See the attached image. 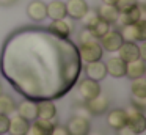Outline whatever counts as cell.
<instances>
[{"label": "cell", "instance_id": "f1b7e54d", "mask_svg": "<svg viewBox=\"0 0 146 135\" xmlns=\"http://www.w3.org/2000/svg\"><path fill=\"white\" fill-rule=\"evenodd\" d=\"M8 126H10V116L0 113V135H3L8 132Z\"/></svg>", "mask_w": 146, "mask_h": 135}, {"label": "cell", "instance_id": "e0dca14e", "mask_svg": "<svg viewBox=\"0 0 146 135\" xmlns=\"http://www.w3.org/2000/svg\"><path fill=\"white\" fill-rule=\"evenodd\" d=\"M146 71V66H145V60L143 58H137L133 61L126 63V75L130 78V80H135L138 77H143Z\"/></svg>", "mask_w": 146, "mask_h": 135}, {"label": "cell", "instance_id": "2e32d148", "mask_svg": "<svg viewBox=\"0 0 146 135\" xmlns=\"http://www.w3.org/2000/svg\"><path fill=\"white\" fill-rule=\"evenodd\" d=\"M29 127H30V121L24 119L22 116H19L17 113L13 116V118H10L8 132H10L11 135H25L27 130H29Z\"/></svg>", "mask_w": 146, "mask_h": 135}, {"label": "cell", "instance_id": "8d00e7d4", "mask_svg": "<svg viewBox=\"0 0 146 135\" xmlns=\"http://www.w3.org/2000/svg\"><path fill=\"white\" fill-rule=\"evenodd\" d=\"M3 93V88H2V83H0V94Z\"/></svg>", "mask_w": 146, "mask_h": 135}, {"label": "cell", "instance_id": "7402d4cb", "mask_svg": "<svg viewBox=\"0 0 146 135\" xmlns=\"http://www.w3.org/2000/svg\"><path fill=\"white\" fill-rule=\"evenodd\" d=\"M0 113L3 115H13L16 113V104H14L13 97L8 96V94H0Z\"/></svg>", "mask_w": 146, "mask_h": 135}, {"label": "cell", "instance_id": "4316f807", "mask_svg": "<svg viewBox=\"0 0 146 135\" xmlns=\"http://www.w3.org/2000/svg\"><path fill=\"white\" fill-rule=\"evenodd\" d=\"M135 5H137L135 0H118L115 6L118 8V11H119V13H127L130 8H133Z\"/></svg>", "mask_w": 146, "mask_h": 135}, {"label": "cell", "instance_id": "f546056e", "mask_svg": "<svg viewBox=\"0 0 146 135\" xmlns=\"http://www.w3.org/2000/svg\"><path fill=\"white\" fill-rule=\"evenodd\" d=\"M132 107H135V108L138 110H145L146 108V97H138V96H132Z\"/></svg>", "mask_w": 146, "mask_h": 135}, {"label": "cell", "instance_id": "52a82bcc", "mask_svg": "<svg viewBox=\"0 0 146 135\" xmlns=\"http://www.w3.org/2000/svg\"><path fill=\"white\" fill-rule=\"evenodd\" d=\"M66 6V16L71 19H82L83 14L88 11V3L85 0H68L64 2Z\"/></svg>", "mask_w": 146, "mask_h": 135}, {"label": "cell", "instance_id": "9a60e30c", "mask_svg": "<svg viewBox=\"0 0 146 135\" xmlns=\"http://www.w3.org/2000/svg\"><path fill=\"white\" fill-rule=\"evenodd\" d=\"M107 122L111 129L118 130L121 129L123 126L127 124V113L124 108H115L111 112H108V116H107Z\"/></svg>", "mask_w": 146, "mask_h": 135}, {"label": "cell", "instance_id": "d4e9b609", "mask_svg": "<svg viewBox=\"0 0 146 135\" xmlns=\"http://www.w3.org/2000/svg\"><path fill=\"white\" fill-rule=\"evenodd\" d=\"M90 30H91V33L99 39V38L104 36V35L107 33L108 30H110V24H108V22H105V21H102V19H99V21L96 22V24L93 25Z\"/></svg>", "mask_w": 146, "mask_h": 135}, {"label": "cell", "instance_id": "ffe728a7", "mask_svg": "<svg viewBox=\"0 0 146 135\" xmlns=\"http://www.w3.org/2000/svg\"><path fill=\"white\" fill-rule=\"evenodd\" d=\"M46 8H47V16L52 21L66 17V6H64V2H61V0H52L49 5H46Z\"/></svg>", "mask_w": 146, "mask_h": 135}, {"label": "cell", "instance_id": "30bf717a", "mask_svg": "<svg viewBox=\"0 0 146 135\" xmlns=\"http://www.w3.org/2000/svg\"><path fill=\"white\" fill-rule=\"evenodd\" d=\"M85 105L91 115H102L108 110V97L104 96V94H98L96 97L86 100Z\"/></svg>", "mask_w": 146, "mask_h": 135}, {"label": "cell", "instance_id": "cb8c5ba5", "mask_svg": "<svg viewBox=\"0 0 146 135\" xmlns=\"http://www.w3.org/2000/svg\"><path fill=\"white\" fill-rule=\"evenodd\" d=\"M80 21H82V24H83V27H85V28H91L93 25L99 21L98 11H96V9H93V8H88V11L83 14V17L80 19Z\"/></svg>", "mask_w": 146, "mask_h": 135}, {"label": "cell", "instance_id": "3957f363", "mask_svg": "<svg viewBox=\"0 0 146 135\" xmlns=\"http://www.w3.org/2000/svg\"><path fill=\"white\" fill-rule=\"evenodd\" d=\"M123 38H121L119 31L116 30H108L104 36L99 38V44H101L102 50H107V52H118V49L123 44Z\"/></svg>", "mask_w": 146, "mask_h": 135}, {"label": "cell", "instance_id": "277c9868", "mask_svg": "<svg viewBox=\"0 0 146 135\" xmlns=\"http://www.w3.org/2000/svg\"><path fill=\"white\" fill-rule=\"evenodd\" d=\"M126 113H127V126L132 127L138 135L143 134L146 129V118L143 115V112L135 108V107H130V108L126 110Z\"/></svg>", "mask_w": 146, "mask_h": 135}, {"label": "cell", "instance_id": "6da1fadb", "mask_svg": "<svg viewBox=\"0 0 146 135\" xmlns=\"http://www.w3.org/2000/svg\"><path fill=\"white\" fill-rule=\"evenodd\" d=\"M124 43H135L146 39V21H138L135 24H126L119 31Z\"/></svg>", "mask_w": 146, "mask_h": 135}, {"label": "cell", "instance_id": "4fadbf2b", "mask_svg": "<svg viewBox=\"0 0 146 135\" xmlns=\"http://www.w3.org/2000/svg\"><path fill=\"white\" fill-rule=\"evenodd\" d=\"M16 113L19 116H22L27 121H35L38 118V107H36V102L33 100H22L19 105L16 107Z\"/></svg>", "mask_w": 146, "mask_h": 135}, {"label": "cell", "instance_id": "836d02e7", "mask_svg": "<svg viewBox=\"0 0 146 135\" xmlns=\"http://www.w3.org/2000/svg\"><path fill=\"white\" fill-rule=\"evenodd\" d=\"M102 3H105V5H116L118 0H101Z\"/></svg>", "mask_w": 146, "mask_h": 135}, {"label": "cell", "instance_id": "9c48e42d", "mask_svg": "<svg viewBox=\"0 0 146 135\" xmlns=\"http://www.w3.org/2000/svg\"><path fill=\"white\" fill-rule=\"evenodd\" d=\"M27 16H29L32 21L41 22L47 17V8H46V3L42 0H33L29 3L27 6Z\"/></svg>", "mask_w": 146, "mask_h": 135}, {"label": "cell", "instance_id": "7a4b0ae2", "mask_svg": "<svg viewBox=\"0 0 146 135\" xmlns=\"http://www.w3.org/2000/svg\"><path fill=\"white\" fill-rule=\"evenodd\" d=\"M77 94L86 102V100L96 97L98 94H101V85H99V82L91 80V78H83L77 85Z\"/></svg>", "mask_w": 146, "mask_h": 135}, {"label": "cell", "instance_id": "7c38bea8", "mask_svg": "<svg viewBox=\"0 0 146 135\" xmlns=\"http://www.w3.org/2000/svg\"><path fill=\"white\" fill-rule=\"evenodd\" d=\"M118 57L126 63L133 61L137 58H141V55H140V47L135 43H123L121 47L118 49Z\"/></svg>", "mask_w": 146, "mask_h": 135}, {"label": "cell", "instance_id": "603a6c76", "mask_svg": "<svg viewBox=\"0 0 146 135\" xmlns=\"http://www.w3.org/2000/svg\"><path fill=\"white\" fill-rule=\"evenodd\" d=\"M132 96L146 97V80L143 77L132 80Z\"/></svg>", "mask_w": 146, "mask_h": 135}, {"label": "cell", "instance_id": "d6986e66", "mask_svg": "<svg viewBox=\"0 0 146 135\" xmlns=\"http://www.w3.org/2000/svg\"><path fill=\"white\" fill-rule=\"evenodd\" d=\"M49 30L60 38H68L71 30H72V22L69 24L64 19H57V21H52V24L49 25Z\"/></svg>", "mask_w": 146, "mask_h": 135}, {"label": "cell", "instance_id": "83f0119b", "mask_svg": "<svg viewBox=\"0 0 146 135\" xmlns=\"http://www.w3.org/2000/svg\"><path fill=\"white\" fill-rule=\"evenodd\" d=\"M74 115L76 116H80V118H85V119H90L91 118V113H90V110L86 108V105H79L76 107V110H74Z\"/></svg>", "mask_w": 146, "mask_h": 135}, {"label": "cell", "instance_id": "8992f818", "mask_svg": "<svg viewBox=\"0 0 146 135\" xmlns=\"http://www.w3.org/2000/svg\"><path fill=\"white\" fill-rule=\"evenodd\" d=\"M66 129L69 132V135H86L90 132V119H85V118H80V116L74 115L68 121Z\"/></svg>", "mask_w": 146, "mask_h": 135}, {"label": "cell", "instance_id": "e575fe53", "mask_svg": "<svg viewBox=\"0 0 146 135\" xmlns=\"http://www.w3.org/2000/svg\"><path fill=\"white\" fill-rule=\"evenodd\" d=\"M138 6H146V0H135Z\"/></svg>", "mask_w": 146, "mask_h": 135}, {"label": "cell", "instance_id": "ac0fdd59", "mask_svg": "<svg viewBox=\"0 0 146 135\" xmlns=\"http://www.w3.org/2000/svg\"><path fill=\"white\" fill-rule=\"evenodd\" d=\"M98 16L99 19H102V21L108 22V24H115V21H116L118 14H119V11H118V8L115 5H105V3H102L101 6H98Z\"/></svg>", "mask_w": 146, "mask_h": 135}, {"label": "cell", "instance_id": "d6a6232c", "mask_svg": "<svg viewBox=\"0 0 146 135\" xmlns=\"http://www.w3.org/2000/svg\"><path fill=\"white\" fill-rule=\"evenodd\" d=\"M17 0H0V5L2 6H11V5H14Z\"/></svg>", "mask_w": 146, "mask_h": 135}, {"label": "cell", "instance_id": "8fae6325", "mask_svg": "<svg viewBox=\"0 0 146 135\" xmlns=\"http://www.w3.org/2000/svg\"><path fill=\"white\" fill-rule=\"evenodd\" d=\"M85 72H86V77L91 78V80H96V82L104 80L105 75H107L105 63H102L101 60H98V61H91V63H86Z\"/></svg>", "mask_w": 146, "mask_h": 135}, {"label": "cell", "instance_id": "5b68a950", "mask_svg": "<svg viewBox=\"0 0 146 135\" xmlns=\"http://www.w3.org/2000/svg\"><path fill=\"white\" fill-rule=\"evenodd\" d=\"M102 47L98 41L94 43H88V44H80V55L82 60L85 63H91V61H98L102 58Z\"/></svg>", "mask_w": 146, "mask_h": 135}, {"label": "cell", "instance_id": "44dd1931", "mask_svg": "<svg viewBox=\"0 0 146 135\" xmlns=\"http://www.w3.org/2000/svg\"><path fill=\"white\" fill-rule=\"evenodd\" d=\"M36 107H38V118L41 119H54L57 115V108L50 100H41L36 104Z\"/></svg>", "mask_w": 146, "mask_h": 135}, {"label": "cell", "instance_id": "5bb4252c", "mask_svg": "<svg viewBox=\"0 0 146 135\" xmlns=\"http://www.w3.org/2000/svg\"><path fill=\"white\" fill-rule=\"evenodd\" d=\"M105 69H107V74H110L115 78L124 77L126 75V61H123L119 57L108 58V61L105 63Z\"/></svg>", "mask_w": 146, "mask_h": 135}, {"label": "cell", "instance_id": "1f68e13d", "mask_svg": "<svg viewBox=\"0 0 146 135\" xmlns=\"http://www.w3.org/2000/svg\"><path fill=\"white\" fill-rule=\"evenodd\" d=\"M50 135H69V132H68V129L64 126H54Z\"/></svg>", "mask_w": 146, "mask_h": 135}, {"label": "cell", "instance_id": "484cf974", "mask_svg": "<svg viewBox=\"0 0 146 135\" xmlns=\"http://www.w3.org/2000/svg\"><path fill=\"white\" fill-rule=\"evenodd\" d=\"M94 41H98V38L91 33L90 28H83V30L80 31V35H79V43L80 44H88V43H94Z\"/></svg>", "mask_w": 146, "mask_h": 135}, {"label": "cell", "instance_id": "4dcf8cb0", "mask_svg": "<svg viewBox=\"0 0 146 135\" xmlns=\"http://www.w3.org/2000/svg\"><path fill=\"white\" fill-rule=\"evenodd\" d=\"M116 134H118V135H138V134H137V132L133 130L132 127H129L127 124H126V126H123L121 129H118Z\"/></svg>", "mask_w": 146, "mask_h": 135}, {"label": "cell", "instance_id": "d590c367", "mask_svg": "<svg viewBox=\"0 0 146 135\" xmlns=\"http://www.w3.org/2000/svg\"><path fill=\"white\" fill-rule=\"evenodd\" d=\"M86 135H104V134H102V132H98V130H96V132H91V130H90Z\"/></svg>", "mask_w": 146, "mask_h": 135}, {"label": "cell", "instance_id": "ba28073f", "mask_svg": "<svg viewBox=\"0 0 146 135\" xmlns=\"http://www.w3.org/2000/svg\"><path fill=\"white\" fill-rule=\"evenodd\" d=\"M54 122L52 119H41L36 118L33 121V124H30L29 130H27L25 135H50L52 129H54Z\"/></svg>", "mask_w": 146, "mask_h": 135}]
</instances>
